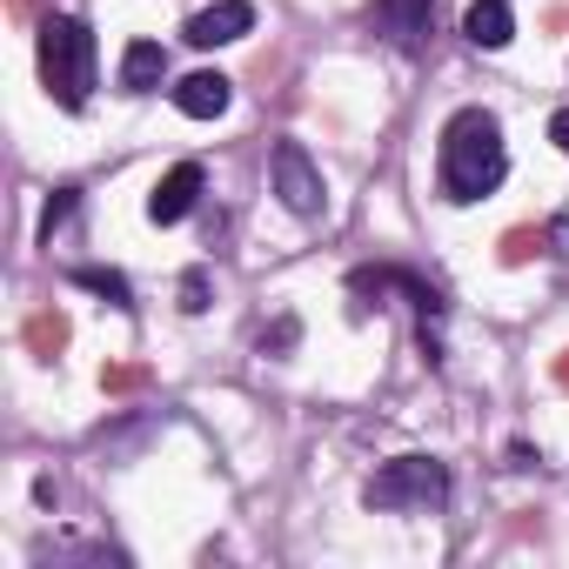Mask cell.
Wrapping results in <instances>:
<instances>
[{
    "label": "cell",
    "mask_w": 569,
    "mask_h": 569,
    "mask_svg": "<svg viewBox=\"0 0 569 569\" xmlns=\"http://www.w3.org/2000/svg\"><path fill=\"white\" fill-rule=\"evenodd\" d=\"M509 174V141H502V121L489 108H456L442 121V148H436V181H442V201L469 208L482 194H496Z\"/></svg>",
    "instance_id": "1"
},
{
    "label": "cell",
    "mask_w": 569,
    "mask_h": 569,
    "mask_svg": "<svg viewBox=\"0 0 569 569\" xmlns=\"http://www.w3.org/2000/svg\"><path fill=\"white\" fill-rule=\"evenodd\" d=\"M41 81H48L54 108H68V114L88 108V94H94V34H88V21H74V14L41 21Z\"/></svg>",
    "instance_id": "2"
},
{
    "label": "cell",
    "mask_w": 569,
    "mask_h": 569,
    "mask_svg": "<svg viewBox=\"0 0 569 569\" xmlns=\"http://www.w3.org/2000/svg\"><path fill=\"white\" fill-rule=\"evenodd\" d=\"M442 496H449V469H442L436 456H396V462H382V469L369 476V489H362L369 509H436Z\"/></svg>",
    "instance_id": "3"
},
{
    "label": "cell",
    "mask_w": 569,
    "mask_h": 569,
    "mask_svg": "<svg viewBox=\"0 0 569 569\" xmlns=\"http://www.w3.org/2000/svg\"><path fill=\"white\" fill-rule=\"evenodd\" d=\"M274 194H281V208L302 214V221H316V214H322L329 188H322V168L309 161V148H302V141H281V148H274Z\"/></svg>",
    "instance_id": "4"
},
{
    "label": "cell",
    "mask_w": 569,
    "mask_h": 569,
    "mask_svg": "<svg viewBox=\"0 0 569 569\" xmlns=\"http://www.w3.org/2000/svg\"><path fill=\"white\" fill-rule=\"evenodd\" d=\"M201 188H208L201 161H174V168H168V174L154 181V194H148V214H154L161 228H174V221H188V214H194Z\"/></svg>",
    "instance_id": "5"
},
{
    "label": "cell",
    "mask_w": 569,
    "mask_h": 569,
    "mask_svg": "<svg viewBox=\"0 0 569 569\" xmlns=\"http://www.w3.org/2000/svg\"><path fill=\"white\" fill-rule=\"evenodd\" d=\"M254 28V8L248 0H214V8H201V14H188V48H228V41H241Z\"/></svg>",
    "instance_id": "6"
},
{
    "label": "cell",
    "mask_w": 569,
    "mask_h": 569,
    "mask_svg": "<svg viewBox=\"0 0 569 569\" xmlns=\"http://www.w3.org/2000/svg\"><path fill=\"white\" fill-rule=\"evenodd\" d=\"M228 101H234V81H228V74H214V68H201V74L174 81V108H181L188 121H214V114H228Z\"/></svg>",
    "instance_id": "7"
},
{
    "label": "cell",
    "mask_w": 569,
    "mask_h": 569,
    "mask_svg": "<svg viewBox=\"0 0 569 569\" xmlns=\"http://www.w3.org/2000/svg\"><path fill=\"white\" fill-rule=\"evenodd\" d=\"M462 34H469V48H509L516 41V8L509 0H469V14H462Z\"/></svg>",
    "instance_id": "8"
},
{
    "label": "cell",
    "mask_w": 569,
    "mask_h": 569,
    "mask_svg": "<svg viewBox=\"0 0 569 569\" xmlns=\"http://www.w3.org/2000/svg\"><path fill=\"white\" fill-rule=\"evenodd\" d=\"M168 81V48L161 41H128L121 48V94H154Z\"/></svg>",
    "instance_id": "9"
},
{
    "label": "cell",
    "mask_w": 569,
    "mask_h": 569,
    "mask_svg": "<svg viewBox=\"0 0 569 569\" xmlns=\"http://www.w3.org/2000/svg\"><path fill=\"white\" fill-rule=\"evenodd\" d=\"M429 14H436V0H376V21L389 28V41H396V48H422Z\"/></svg>",
    "instance_id": "10"
},
{
    "label": "cell",
    "mask_w": 569,
    "mask_h": 569,
    "mask_svg": "<svg viewBox=\"0 0 569 569\" xmlns=\"http://www.w3.org/2000/svg\"><path fill=\"white\" fill-rule=\"evenodd\" d=\"M74 281H81V289H94V296H108L121 316L134 309V289H128V274H121V268H74Z\"/></svg>",
    "instance_id": "11"
},
{
    "label": "cell",
    "mask_w": 569,
    "mask_h": 569,
    "mask_svg": "<svg viewBox=\"0 0 569 569\" xmlns=\"http://www.w3.org/2000/svg\"><path fill=\"white\" fill-rule=\"evenodd\" d=\"M296 342H302V322H296V316H281V322L261 336V356H289Z\"/></svg>",
    "instance_id": "12"
},
{
    "label": "cell",
    "mask_w": 569,
    "mask_h": 569,
    "mask_svg": "<svg viewBox=\"0 0 569 569\" xmlns=\"http://www.w3.org/2000/svg\"><path fill=\"white\" fill-rule=\"evenodd\" d=\"M208 309V268H188L181 274V316H201Z\"/></svg>",
    "instance_id": "13"
},
{
    "label": "cell",
    "mask_w": 569,
    "mask_h": 569,
    "mask_svg": "<svg viewBox=\"0 0 569 569\" xmlns=\"http://www.w3.org/2000/svg\"><path fill=\"white\" fill-rule=\"evenodd\" d=\"M28 336H34V349H41V356H54V349L68 342V322H61V316H34V329H28Z\"/></svg>",
    "instance_id": "14"
},
{
    "label": "cell",
    "mask_w": 569,
    "mask_h": 569,
    "mask_svg": "<svg viewBox=\"0 0 569 569\" xmlns=\"http://www.w3.org/2000/svg\"><path fill=\"white\" fill-rule=\"evenodd\" d=\"M536 248H542V234H529V228H509V234H502V261H509V268H516V261H529Z\"/></svg>",
    "instance_id": "15"
},
{
    "label": "cell",
    "mask_w": 569,
    "mask_h": 569,
    "mask_svg": "<svg viewBox=\"0 0 569 569\" xmlns=\"http://www.w3.org/2000/svg\"><path fill=\"white\" fill-rule=\"evenodd\" d=\"M68 214H74V188H61V194H54V201H48V214H41V234H48V241H54V228H61V221H68Z\"/></svg>",
    "instance_id": "16"
},
{
    "label": "cell",
    "mask_w": 569,
    "mask_h": 569,
    "mask_svg": "<svg viewBox=\"0 0 569 569\" xmlns=\"http://www.w3.org/2000/svg\"><path fill=\"white\" fill-rule=\"evenodd\" d=\"M549 141L569 154V108H556V114H549Z\"/></svg>",
    "instance_id": "17"
},
{
    "label": "cell",
    "mask_w": 569,
    "mask_h": 569,
    "mask_svg": "<svg viewBox=\"0 0 569 569\" xmlns=\"http://www.w3.org/2000/svg\"><path fill=\"white\" fill-rule=\"evenodd\" d=\"M556 382H562V389H569V349H562V356H556Z\"/></svg>",
    "instance_id": "18"
}]
</instances>
